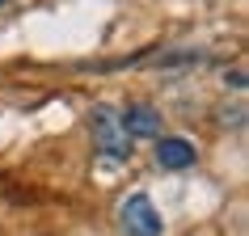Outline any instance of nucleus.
Wrapping results in <instances>:
<instances>
[{"instance_id": "f257e3e1", "label": "nucleus", "mask_w": 249, "mask_h": 236, "mask_svg": "<svg viewBox=\"0 0 249 236\" xmlns=\"http://www.w3.org/2000/svg\"><path fill=\"white\" fill-rule=\"evenodd\" d=\"M89 131H93V144L106 160H131V135L123 127V110L97 101L89 110Z\"/></svg>"}, {"instance_id": "f03ea898", "label": "nucleus", "mask_w": 249, "mask_h": 236, "mask_svg": "<svg viewBox=\"0 0 249 236\" xmlns=\"http://www.w3.org/2000/svg\"><path fill=\"white\" fill-rule=\"evenodd\" d=\"M118 228L127 236H165V219L148 194H127L118 207Z\"/></svg>"}, {"instance_id": "7ed1b4c3", "label": "nucleus", "mask_w": 249, "mask_h": 236, "mask_svg": "<svg viewBox=\"0 0 249 236\" xmlns=\"http://www.w3.org/2000/svg\"><path fill=\"white\" fill-rule=\"evenodd\" d=\"M195 144L182 139V135H160L157 144V165L160 169H186V165H195Z\"/></svg>"}, {"instance_id": "20e7f679", "label": "nucleus", "mask_w": 249, "mask_h": 236, "mask_svg": "<svg viewBox=\"0 0 249 236\" xmlns=\"http://www.w3.org/2000/svg\"><path fill=\"white\" fill-rule=\"evenodd\" d=\"M123 127H127V135L131 139H157L160 135V114L152 110V105H127V114H123Z\"/></svg>"}, {"instance_id": "39448f33", "label": "nucleus", "mask_w": 249, "mask_h": 236, "mask_svg": "<svg viewBox=\"0 0 249 236\" xmlns=\"http://www.w3.org/2000/svg\"><path fill=\"white\" fill-rule=\"evenodd\" d=\"M4 4H9V0H0V9H4Z\"/></svg>"}]
</instances>
